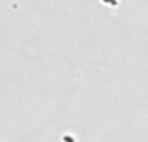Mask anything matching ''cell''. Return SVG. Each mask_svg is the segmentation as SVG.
Segmentation results:
<instances>
[{
    "instance_id": "obj_1",
    "label": "cell",
    "mask_w": 148,
    "mask_h": 142,
    "mask_svg": "<svg viewBox=\"0 0 148 142\" xmlns=\"http://www.w3.org/2000/svg\"><path fill=\"white\" fill-rule=\"evenodd\" d=\"M104 4H107V5H110V7H114V5H117V3H118V0H101Z\"/></svg>"
}]
</instances>
